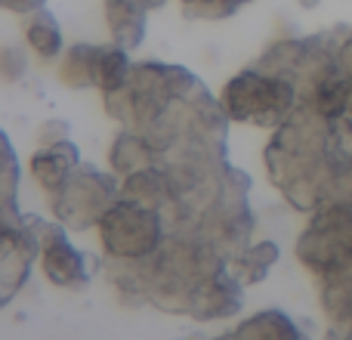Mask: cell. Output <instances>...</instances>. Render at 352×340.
Listing matches in <instances>:
<instances>
[{
  "instance_id": "7",
  "label": "cell",
  "mask_w": 352,
  "mask_h": 340,
  "mask_svg": "<svg viewBox=\"0 0 352 340\" xmlns=\"http://www.w3.org/2000/svg\"><path fill=\"white\" fill-rule=\"evenodd\" d=\"M28 217L41 235V269L47 281L56 288H84L96 273L93 257L74 248V242L68 238V226H62L59 220H43L34 213Z\"/></svg>"
},
{
  "instance_id": "19",
  "label": "cell",
  "mask_w": 352,
  "mask_h": 340,
  "mask_svg": "<svg viewBox=\"0 0 352 340\" xmlns=\"http://www.w3.org/2000/svg\"><path fill=\"white\" fill-rule=\"evenodd\" d=\"M0 146H3V167H0V211H3V223H16L22 217L19 211V158L16 149H12L10 136H0Z\"/></svg>"
},
{
  "instance_id": "3",
  "label": "cell",
  "mask_w": 352,
  "mask_h": 340,
  "mask_svg": "<svg viewBox=\"0 0 352 340\" xmlns=\"http://www.w3.org/2000/svg\"><path fill=\"white\" fill-rule=\"evenodd\" d=\"M99 229V244L105 257L118 263H142L161 251L167 238V217L158 207H148L133 198H118L115 207L102 217Z\"/></svg>"
},
{
  "instance_id": "17",
  "label": "cell",
  "mask_w": 352,
  "mask_h": 340,
  "mask_svg": "<svg viewBox=\"0 0 352 340\" xmlns=\"http://www.w3.org/2000/svg\"><path fill=\"white\" fill-rule=\"evenodd\" d=\"M130 50L124 47H99L96 56V68H93V87L102 90V96H115L127 87L130 74H133V65L127 59Z\"/></svg>"
},
{
  "instance_id": "21",
  "label": "cell",
  "mask_w": 352,
  "mask_h": 340,
  "mask_svg": "<svg viewBox=\"0 0 352 340\" xmlns=\"http://www.w3.org/2000/svg\"><path fill=\"white\" fill-rule=\"evenodd\" d=\"M22 72H25V62H19L16 50H3V78L6 81H16Z\"/></svg>"
},
{
  "instance_id": "23",
  "label": "cell",
  "mask_w": 352,
  "mask_h": 340,
  "mask_svg": "<svg viewBox=\"0 0 352 340\" xmlns=\"http://www.w3.org/2000/svg\"><path fill=\"white\" fill-rule=\"evenodd\" d=\"M349 167H352V152H349Z\"/></svg>"
},
{
  "instance_id": "20",
  "label": "cell",
  "mask_w": 352,
  "mask_h": 340,
  "mask_svg": "<svg viewBox=\"0 0 352 340\" xmlns=\"http://www.w3.org/2000/svg\"><path fill=\"white\" fill-rule=\"evenodd\" d=\"M96 56H99V47H93V43H74L65 53V62H62V81L68 87H78V90L80 87H90Z\"/></svg>"
},
{
  "instance_id": "16",
  "label": "cell",
  "mask_w": 352,
  "mask_h": 340,
  "mask_svg": "<svg viewBox=\"0 0 352 340\" xmlns=\"http://www.w3.org/2000/svg\"><path fill=\"white\" fill-rule=\"evenodd\" d=\"M109 161H111V170H115V173L124 180L127 173H133V170H140V167H146V164H158L161 155L155 152V146L146 140V136L127 127L115 140V146H111Z\"/></svg>"
},
{
  "instance_id": "1",
  "label": "cell",
  "mask_w": 352,
  "mask_h": 340,
  "mask_svg": "<svg viewBox=\"0 0 352 340\" xmlns=\"http://www.w3.org/2000/svg\"><path fill=\"white\" fill-rule=\"evenodd\" d=\"M266 173L287 204L306 213L352 198L346 146L334 127L303 103L275 127L266 146Z\"/></svg>"
},
{
  "instance_id": "9",
  "label": "cell",
  "mask_w": 352,
  "mask_h": 340,
  "mask_svg": "<svg viewBox=\"0 0 352 340\" xmlns=\"http://www.w3.org/2000/svg\"><path fill=\"white\" fill-rule=\"evenodd\" d=\"M244 306V285L235 279L232 266H223L198 288V294L192 297L188 316L195 322H219V319L238 316Z\"/></svg>"
},
{
  "instance_id": "22",
  "label": "cell",
  "mask_w": 352,
  "mask_h": 340,
  "mask_svg": "<svg viewBox=\"0 0 352 340\" xmlns=\"http://www.w3.org/2000/svg\"><path fill=\"white\" fill-rule=\"evenodd\" d=\"M343 340H352V325L346 328V334H343Z\"/></svg>"
},
{
  "instance_id": "18",
  "label": "cell",
  "mask_w": 352,
  "mask_h": 340,
  "mask_svg": "<svg viewBox=\"0 0 352 340\" xmlns=\"http://www.w3.org/2000/svg\"><path fill=\"white\" fill-rule=\"evenodd\" d=\"M25 41L41 59H56L62 53V28L53 12L37 10L25 25Z\"/></svg>"
},
{
  "instance_id": "15",
  "label": "cell",
  "mask_w": 352,
  "mask_h": 340,
  "mask_svg": "<svg viewBox=\"0 0 352 340\" xmlns=\"http://www.w3.org/2000/svg\"><path fill=\"white\" fill-rule=\"evenodd\" d=\"M278 257H281V248L275 242H254L238 257H232L229 266H232V273H235V279L241 281L244 288H250V285L266 281V275L275 269Z\"/></svg>"
},
{
  "instance_id": "2",
  "label": "cell",
  "mask_w": 352,
  "mask_h": 340,
  "mask_svg": "<svg viewBox=\"0 0 352 340\" xmlns=\"http://www.w3.org/2000/svg\"><path fill=\"white\" fill-rule=\"evenodd\" d=\"M219 105L229 121L275 130L297 111L300 90L291 78L275 72H241L226 84Z\"/></svg>"
},
{
  "instance_id": "12",
  "label": "cell",
  "mask_w": 352,
  "mask_h": 340,
  "mask_svg": "<svg viewBox=\"0 0 352 340\" xmlns=\"http://www.w3.org/2000/svg\"><path fill=\"white\" fill-rule=\"evenodd\" d=\"M213 340H312L287 316L285 310L272 306V310H260L250 319H244L238 328H232L229 334H219Z\"/></svg>"
},
{
  "instance_id": "11",
  "label": "cell",
  "mask_w": 352,
  "mask_h": 340,
  "mask_svg": "<svg viewBox=\"0 0 352 340\" xmlns=\"http://www.w3.org/2000/svg\"><path fill=\"white\" fill-rule=\"evenodd\" d=\"M312 279L318 285V300H322L324 316L337 328L346 331L352 325V260L331 263V266H324Z\"/></svg>"
},
{
  "instance_id": "13",
  "label": "cell",
  "mask_w": 352,
  "mask_h": 340,
  "mask_svg": "<svg viewBox=\"0 0 352 340\" xmlns=\"http://www.w3.org/2000/svg\"><path fill=\"white\" fill-rule=\"evenodd\" d=\"M121 195L124 198H133V201H142L148 207H158L161 213L170 211L173 204V182H170V173L167 167L161 164H146L133 173H127L121 180Z\"/></svg>"
},
{
  "instance_id": "14",
  "label": "cell",
  "mask_w": 352,
  "mask_h": 340,
  "mask_svg": "<svg viewBox=\"0 0 352 340\" xmlns=\"http://www.w3.org/2000/svg\"><path fill=\"white\" fill-rule=\"evenodd\" d=\"M146 10L142 0H105V19L118 47L136 50L146 37Z\"/></svg>"
},
{
  "instance_id": "5",
  "label": "cell",
  "mask_w": 352,
  "mask_h": 340,
  "mask_svg": "<svg viewBox=\"0 0 352 340\" xmlns=\"http://www.w3.org/2000/svg\"><path fill=\"white\" fill-rule=\"evenodd\" d=\"M121 198V176L111 170H105L80 161L78 170L62 182V189L56 195H50V211L68 229H93L102 223V217L115 207V201Z\"/></svg>"
},
{
  "instance_id": "10",
  "label": "cell",
  "mask_w": 352,
  "mask_h": 340,
  "mask_svg": "<svg viewBox=\"0 0 352 340\" xmlns=\"http://www.w3.org/2000/svg\"><path fill=\"white\" fill-rule=\"evenodd\" d=\"M78 164H80V149L65 136V140L37 146V152L31 155L28 170H31V176H34V182L47 192V198H50V195L59 192L62 182L78 170Z\"/></svg>"
},
{
  "instance_id": "4",
  "label": "cell",
  "mask_w": 352,
  "mask_h": 340,
  "mask_svg": "<svg viewBox=\"0 0 352 340\" xmlns=\"http://www.w3.org/2000/svg\"><path fill=\"white\" fill-rule=\"evenodd\" d=\"M192 232L204 238L226 260L238 257L248 248L250 235H254V213H250V176L244 170H229L219 195L213 198V204L204 211V217L198 220Z\"/></svg>"
},
{
  "instance_id": "8",
  "label": "cell",
  "mask_w": 352,
  "mask_h": 340,
  "mask_svg": "<svg viewBox=\"0 0 352 340\" xmlns=\"http://www.w3.org/2000/svg\"><path fill=\"white\" fill-rule=\"evenodd\" d=\"M34 263H41V235L28 213L16 223H0V304H12L25 281L31 279Z\"/></svg>"
},
{
  "instance_id": "6",
  "label": "cell",
  "mask_w": 352,
  "mask_h": 340,
  "mask_svg": "<svg viewBox=\"0 0 352 340\" xmlns=\"http://www.w3.org/2000/svg\"><path fill=\"white\" fill-rule=\"evenodd\" d=\"M297 260L312 275L340 260H352V198L318 207L294 248Z\"/></svg>"
}]
</instances>
